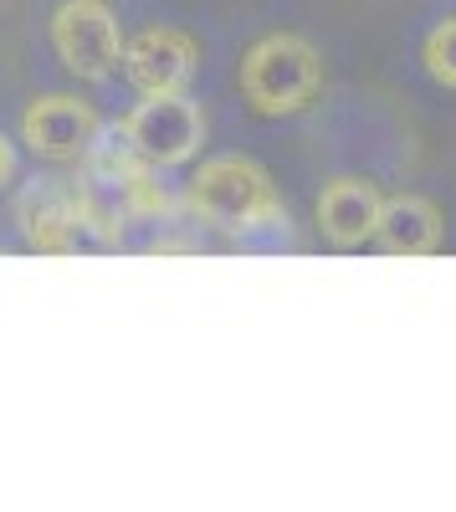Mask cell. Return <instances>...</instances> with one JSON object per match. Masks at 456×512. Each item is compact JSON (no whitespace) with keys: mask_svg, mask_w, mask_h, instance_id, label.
Here are the masks:
<instances>
[{"mask_svg":"<svg viewBox=\"0 0 456 512\" xmlns=\"http://www.w3.org/2000/svg\"><path fill=\"white\" fill-rule=\"evenodd\" d=\"M185 205L195 221H205L221 236H257V231L287 226V210L272 190V175L257 159H241V154L205 159L185 190Z\"/></svg>","mask_w":456,"mask_h":512,"instance_id":"obj_1","label":"cell"},{"mask_svg":"<svg viewBox=\"0 0 456 512\" xmlns=\"http://www.w3.org/2000/svg\"><path fill=\"white\" fill-rule=\"evenodd\" d=\"M323 88V57L308 36L272 31L241 57V98L257 118H293Z\"/></svg>","mask_w":456,"mask_h":512,"instance_id":"obj_2","label":"cell"},{"mask_svg":"<svg viewBox=\"0 0 456 512\" xmlns=\"http://www.w3.org/2000/svg\"><path fill=\"white\" fill-rule=\"evenodd\" d=\"M118 128H123V139L134 144V154L149 159L154 169H180L205 144V113L185 93L180 98H144V103H134Z\"/></svg>","mask_w":456,"mask_h":512,"instance_id":"obj_4","label":"cell"},{"mask_svg":"<svg viewBox=\"0 0 456 512\" xmlns=\"http://www.w3.org/2000/svg\"><path fill=\"white\" fill-rule=\"evenodd\" d=\"M421 62H426L431 82H441V88L456 93V16H446V21H436V26L426 31Z\"/></svg>","mask_w":456,"mask_h":512,"instance_id":"obj_10","label":"cell"},{"mask_svg":"<svg viewBox=\"0 0 456 512\" xmlns=\"http://www.w3.org/2000/svg\"><path fill=\"white\" fill-rule=\"evenodd\" d=\"M52 52L57 62L77 77V82H103L123 67V47H129V36H123V21L108 0H62L52 11Z\"/></svg>","mask_w":456,"mask_h":512,"instance_id":"obj_3","label":"cell"},{"mask_svg":"<svg viewBox=\"0 0 456 512\" xmlns=\"http://www.w3.org/2000/svg\"><path fill=\"white\" fill-rule=\"evenodd\" d=\"M375 246L390 256H431L441 246V210L426 195H390L375 226Z\"/></svg>","mask_w":456,"mask_h":512,"instance_id":"obj_9","label":"cell"},{"mask_svg":"<svg viewBox=\"0 0 456 512\" xmlns=\"http://www.w3.org/2000/svg\"><path fill=\"white\" fill-rule=\"evenodd\" d=\"M16 169H21V154H16V144H11L6 134H0V190L16 180Z\"/></svg>","mask_w":456,"mask_h":512,"instance_id":"obj_11","label":"cell"},{"mask_svg":"<svg viewBox=\"0 0 456 512\" xmlns=\"http://www.w3.org/2000/svg\"><path fill=\"white\" fill-rule=\"evenodd\" d=\"M16 226H21V241L41 256H67L77 251V241L88 236L82 231V195H77V180H62V175H41L21 190L16 200Z\"/></svg>","mask_w":456,"mask_h":512,"instance_id":"obj_7","label":"cell"},{"mask_svg":"<svg viewBox=\"0 0 456 512\" xmlns=\"http://www.w3.org/2000/svg\"><path fill=\"white\" fill-rule=\"evenodd\" d=\"M98 139H103L98 108L72 93H47V98L26 103L21 113V144L47 164H88Z\"/></svg>","mask_w":456,"mask_h":512,"instance_id":"obj_5","label":"cell"},{"mask_svg":"<svg viewBox=\"0 0 456 512\" xmlns=\"http://www.w3.org/2000/svg\"><path fill=\"white\" fill-rule=\"evenodd\" d=\"M200 67L195 36L180 26H144L123 47V77L134 82L139 98H180Z\"/></svg>","mask_w":456,"mask_h":512,"instance_id":"obj_6","label":"cell"},{"mask_svg":"<svg viewBox=\"0 0 456 512\" xmlns=\"http://www.w3.org/2000/svg\"><path fill=\"white\" fill-rule=\"evenodd\" d=\"M380 210H385V195L369 180H334L318 195V226L339 251H354L364 241H375Z\"/></svg>","mask_w":456,"mask_h":512,"instance_id":"obj_8","label":"cell"}]
</instances>
